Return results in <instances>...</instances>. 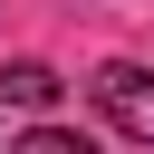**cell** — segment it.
Here are the masks:
<instances>
[{"label": "cell", "instance_id": "1", "mask_svg": "<svg viewBox=\"0 0 154 154\" xmlns=\"http://www.w3.org/2000/svg\"><path fill=\"white\" fill-rule=\"evenodd\" d=\"M96 106L135 135V144H154V67H135V58H106L96 67Z\"/></svg>", "mask_w": 154, "mask_h": 154}, {"label": "cell", "instance_id": "2", "mask_svg": "<svg viewBox=\"0 0 154 154\" xmlns=\"http://www.w3.org/2000/svg\"><path fill=\"white\" fill-rule=\"evenodd\" d=\"M58 87H67V77H58L48 58H10V67H0V96H10V106H58Z\"/></svg>", "mask_w": 154, "mask_h": 154}, {"label": "cell", "instance_id": "3", "mask_svg": "<svg viewBox=\"0 0 154 154\" xmlns=\"http://www.w3.org/2000/svg\"><path fill=\"white\" fill-rule=\"evenodd\" d=\"M0 154H96L87 135H67V125H29L19 144H0Z\"/></svg>", "mask_w": 154, "mask_h": 154}]
</instances>
